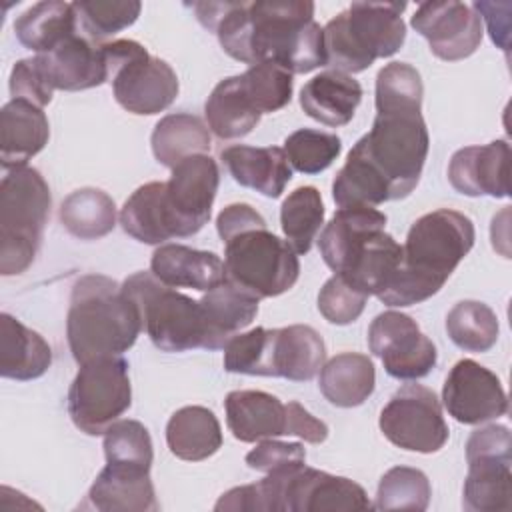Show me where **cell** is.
Instances as JSON below:
<instances>
[{
    "mask_svg": "<svg viewBox=\"0 0 512 512\" xmlns=\"http://www.w3.org/2000/svg\"><path fill=\"white\" fill-rule=\"evenodd\" d=\"M198 22L218 36L222 50L244 64L272 62L290 74L324 66L322 28L314 2H194Z\"/></svg>",
    "mask_w": 512,
    "mask_h": 512,
    "instance_id": "obj_1",
    "label": "cell"
},
{
    "mask_svg": "<svg viewBox=\"0 0 512 512\" xmlns=\"http://www.w3.org/2000/svg\"><path fill=\"white\" fill-rule=\"evenodd\" d=\"M472 220L450 208L420 216L408 230L402 262L392 282L376 298L386 306H412L432 298L472 250Z\"/></svg>",
    "mask_w": 512,
    "mask_h": 512,
    "instance_id": "obj_2",
    "label": "cell"
},
{
    "mask_svg": "<svg viewBox=\"0 0 512 512\" xmlns=\"http://www.w3.org/2000/svg\"><path fill=\"white\" fill-rule=\"evenodd\" d=\"M142 332L140 310L122 284L104 274H86L72 286L66 316L68 346L78 364L120 356Z\"/></svg>",
    "mask_w": 512,
    "mask_h": 512,
    "instance_id": "obj_3",
    "label": "cell"
},
{
    "mask_svg": "<svg viewBox=\"0 0 512 512\" xmlns=\"http://www.w3.org/2000/svg\"><path fill=\"white\" fill-rule=\"evenodd\" d=\"M376 118L352 150L386 182L390 200L406 198L418 184L430 148L422 100H374Z\"/></svg>",
    "mask_w": 512,
    "mask_h": 512,
    "instance_id": "obj_4",
    "label": "cell"
},
{
    "mask_svg": "<svg viewBox=\"0 0 512 512\" xmlns=\"http://www.w3.org/2000/svg\"><path fill=\"white\" fill-rule=\"evenodd\" d=\"M404 2H352L322 28L324 66L358 74L396 54L406 40Z\"/></svg>",
    "mask_w": 512,
    "mask_h": 512,
    "instance_id": "obj_5",
    "label": "cell"
},
{
    "mask_svg": "<svg viewBox=\"0 0 512 512\" xmlns=\"http://www.w3.org/2000/svg\"><path fill=\"white\" fill-rule=\"evenodd\" d=\"M50 188L30 166L6 170L0 184V274H22L34 262L50 216Z\"/></svg>",
    "mask_w": 512,
    "mask_h": 512,
    "instance_id": "obj_6",
    "label": "cell"
},
{
    "mask_svg": "<svg viewBox=\"0 0 512 512\" xmlns=\"http://www.w3.org/2000/svg\"><path fill=\"white\" fill-rule=\"evenodd\" d=\"M224 274L230 284L262 300L288 292L300 276V262L294 248L264 224L224 240Z\"/></svg>",
    "mask_w": 512,
    "mask_h": 512,
    "instance_id": "obj_7",
    "label": "cell"
},
{
    "mask_svg": "<svg viewBox=\"0 0 512 512\" xmlns=\"http://www.w3.org/2000/svg\"><path fill=\"white\" fill-rule=\"evenodd\" d=\"M122 290L140 310L142 330L162 352L204 348L206 330L200 300L160 282L152 272H136Z\"/></svg>",
    "mask_w": 512,
    "mask_h": 512,
    "instance_id": "obj_8",
    "label": "cell"
},
{
    "mask_svg": "<svg viewBox=\"0 0 512 512\" xmlns=\"http://www.w3.org/2000/svg\"><path fill=\"white\" fill-rule=\"evenodd\" d=\"M262 512H322V510H368L372 508L364 488L350 478L324 470L290 464L256 482Z\"/></svg>",
    "mask_w": 512,
    "mask_h": 512,
    "instance_id": "obj_9",
    "label": "cell"
},
{
    "mask_svg": "<svg viewBox=\"0 0 512 512\" xmlns=\"http://www.w3.org/2000/svg\"><path fill=\"white\" fill-rule=\"evenodd\" d=\"M102 52L114 98L124 110L152 116L172 106L180 84L166 60L150 56L136 40L102 42Z\"/></svg>",
    "mask_w": 512,
    "mask_h": 512,
    "instance_id": "obj_10",
    "label": "cell"
},
{
    "mask_svg": "<svg viewBox=\"0 0 512 512\" xmlns=\"http://www.w3.org/2000/svg\"><path fill=\"white\" fill-rule=\"evenodd\" d=\"M132 404L128 362L122 356H100L80 364L68 390V414L88 434H104Z\"/></svg>",
    "mask_w": 512,
    "mask_h": 512,
    "instance_id": "obj_11",
    "label": "cell"
},
{
    "mask_svg": "<svg viewBox=\"0 0 512 512\" xmlns=\"http://www.w3.org/2000/svg\"><path fill=\"white\" fill-rule=\"evenodd\" d=\"M468 474L462 506L468 512L512 510V438L502 424L474 430L466 442Z\"/></svg>",
    "mask_w": 512,
    "mask_h": 512,
    "instance_id": "obj_12",
    "label": "cell"
},
{
    "mask_svg": "<svg viewBox=\"0 0 512 512\" xmlns=\"http://www.w3.org/2000/svg\"><path fill=\"white\" fill-rule=\"evenodd\" d=\"M162 184V210L172 238L194 236L208 224L220 172L210 154H196L174 168Z\"/></svg>",
    "mask_w": 512,
    "mask_h": 512,
    "instance_id": "obj_13",
    "label": "cell"
},
{
    "mask_svg": "<svg viewBox=\"0 0 512 512\" xmlns=\"http://www.w3.org/2000/svg\"><path fill=\"white\" fill-rule=\"evenodd\" d=\"M378 426L394 446L432 454L448 440V424L434 390L422 384H406L398 388L380 412Z\"/></svg>",
    "mask_w": 512,
    "mask_h": 512,
    "instance_id": "obj_14",
    "label": "cell"
},
{
    "mask_svg": "<svg viewBox=\"0 0 512 512\" xmlns=\"http://www.w3.org/2000/svg\"><path fill=\"white\" fill-rule=\"evenodd\" d=\"M368 348L384 364V370L398 380H418L432 372L438 362L434 342L422 334L408 314L380 312L368 328Z\"/></svg>",
    "mask_w": 512,
    "mask_h": 512,
    "instance_id": "obj_15",
    "label": "cell"
},
{
    "mask_svg": "<svg viewBox=\"0 0 512 512\" xmlns=\"http://www.w3.org/2000/svg\"><path fill=\"white\" fill-rule=\"evenodd\" d=\"M440 60L456 62L472 56L484 36L482 20L472 6L456 0L422 2L410 20Z\"/></svg>",
    "mask_w": 512,
    "mask_h": 512,
    "instance_id": "obj_16",
    "label": "cell"
},
{
    "mask_svg": "<svg viewBox=\"0 0 512 512\" xmlns=\"http://www.w3.org/2000/svg\"><path fill=\"white\" fill-rule=\"evenodd\" d=\"M442 402L456 422L470 426L508 412V396L500 378L470 358L458 360L450 368L442 386Z\"/></svg>",
    "mask_w": 512,
    "mask_h": 512,
    "instance_id": "obj_17",
    "label": "cell"
},
{
    "mask_svg": "<svg viewBox=\"0 0 512 512\" xmlns=\"http://www.w3.org/2000/svg\"><path fill=\"white\" fill-rule=\"evenodd\" d=\"M452 188L464 196H510V146L492 140L484 146H466L452 154L448 164Z\"/></svg>",
    "mask_w": 512,
    "mask_h": 512,
    "instance_id": "obj_18",
    "label": "cell"
},
{
    "mask_svg": "<svg viewBox=\"0 0 512 512\" xmlns=\"http://www.w3.org/2000/svg\"><path fill=\"white\" fill-rule=\"evenodd\" d=\"M52 90H88L108 82L102 44L84 34H74L54 50L34 56Z\"/></svg>",
    "mask_w": 512,
    "mask_h": 512,
    "instance_id": "obj_19",
    "label": "cell"
},
{
    "mask_svg": "<svg viewBox=\"0 0 512 512\" xmlns=\"http://www.w3.org/2000/svg\"><path fill=\"white\" fill-rule=\"evenodd\" d=\"M88 506L100 512H156L160 508L150 470L108 464L88 490Z\"/></svg>",
    "mask_w": 512,
    "mask_h": 512,
    "instance_id": "obj_20",
    "label": "cell"
},
{
    "mask_svg": "<svg viewBox=\"0 0 512 512\" xmlns=\"http://www.w3.org/2000/svg\"><path fill=\"white\" fill-rule=\"evenodd\" d=\"M50 138L44 110L28 100L12 98L0 110V160L4 170L26 166Z\"/></svg>",
    "mask_w": 512,
    "mask_h": 512,
    "instance_id": "obj_21",
    "label": "cell"
},
{
    "mask_svg": "<svg viewBox=\"0 0 512 512\" xmlns=\"http://www.w3.org/2000/svg\"><path fill=\"white\" fill-rule=\"evenodd\" d=\"M226 424L240 442H258L288 434V408L262 390H232L226 400Z\"/></svg>",
    "mask_w": 512,
    "mask_h": 512,
    "instance_id": "obj_22",
    "label": "cell"
},
{
    "mask_svg": "<svg viewBox=\"0 0 512 512\" xmlns=\"http://www.w3.org/2000/svg\"><path fill=\"white\" fill-rule=\"evenodd\" d=\"M150 272L170 288L208 292L226 280L218 254L184 244H160L150 258Z\"/></svg>",
    "mask_w": 512,
    "mask_h": 512,
    "instance_id": "obj_23",
    "label": "cell"
},
{
    "mask_svg": "<svg viewBox=\"0 0 512 512\" xmlns=\"http://www.w3.org/2000/svg\"><path fill=\"white\" fill-rule=\"evenodd\" d=\"M220 160L228 174L240 186L252 188L266 198L282 196L292 180V166L278 146H246L234 144L220 152Z\"/></svg>",
    "mask_w": 512,
    "mask_h": 512,
    "instance_id": "obj_24",
    "label": "cell"
},
{
    "mask_svg": "<svg viewBox=\"0 0 512 512\" xmlns=\"http://www.w3.org/2000/svg\"><path fill=\"white\" fill-rule=\"evenodd\" d=\"M386 228V214L370 206L340 208L324 226L318 238L322 260L334 274H340L354 260L362 244Z\"/></svg>",
    "mask_w": 512,
    "mask_h": 512,
    "instance_id": "obj_25",
    "label": "cell"
},
{
    "mask_svg": "<svg viewBox=\"0 0 512 512\" xmlns=\"http://www.w3.org/2000/svg\"><path fill=\"white\" fill-rule=\"evenodd\" d=\"M362 100V86L350 74L328 70L310 78L300 90V108L330 128L346 126Z\"/></svg>",
    "mask_w": 512,
    "mask_h": 512,
    "instance_id": "obj_26",
    "label": "cell"
},
{
    "mask_svg": "<svg viewBox=\"0 0 512 512\" xmlns=\"http://www.w3.org/2000/svg\"><path fill=\"white\" fill-rule=\"evenodd\" d=\"M204 314L206 350H220L232 336L252 324L258 314V298L236 288L228 280L204 292L200 298Z\"/></svg>",
    "mask_w": 512,
    "mask_h": 512,
    "instance_id": "obj_27",
    "label": "cell"
},
{
    "mask_svg": "<svg viewBox=\"0 0 512 512\" xmlns=\"http://www.w3.org/2000/svg\"><path fill=\"white\" fill-rule=\"evenodd\" d=\"M270 362L272 376L308 382L326 362V344L322 336L306 324L272 328Z\"/></svg>",
    "mask_w": 512,
    "mask_h": 512,
    "instance_id": "obj_28",
    "label": "cell"
},
{
    "mask_svg": "<svg viewBox=\"0 0 512 512\" xmlns=\"http://www.w3.org/2000/svg\"><path fill=\"white\" fill-rule=\"evenodd\" d=\"M52 364L50 344L8 312L0 314V374L10 380H36Z\"/></svg>",
    "mask_w": 512,
    "mask_h": 512,
    "instance_id": "obj_29",
    "label": "cell"
},
{
    "mask_svg": "<svg viewBox=\"0 0 512 512\" xmlns=\"http://www.w3.org/2000/svg\"><path fill=\"white\" fill-rule=\"evenodd\" d=\"M376 386V370L366 354L342 352L320 368L318 388L324 398L338 408L364 404Z\"/></svg>",
    "mask_w": 512,
    "mask_h": 512,
    "instance_id": "obj_30",
    "label": "cell"
},
{
    "mask_svg": "<svg viewBox=\"0 0 512 512\" xmlns=\"http://www.w3.org/2000/svg\"><path fill=\"white\" fill-rule=\"evenodd\" d=\"M166 444L180 460H206L222 446L220 422L214 412L204 406H184L176 410L166 424Z\"/></svg>",
    "mask_w": 512,
    "mask_h": 512,
    "instance_id": "obj_31",
    "label": "cell"
},
{
    "mask_svg": "<svg viewBox=\"0 0 512 512\" xmlns=\"http://www.w3.org/2000/svg\"><path fill=\"white\" fill-rule=\"evenodd\" d=\"M14 34L24 48L46 54L78 34L74 4L60 0L38 2L14 20Z\"/></svg>",
    "mask_w": 512,
    "mask_h": 512,
    "instance_id": "obj_32",
    "label": "cell"
},
{
    "mask_svg": "<svg viewBox=\"0 0 512 512\" xmlns=\"http://www.w3.org/2000/svg\"><path fill=\"white\" fill-rule=\"evenodd\" d=\"M204 114L208 128L220 140H232L250 134L262 116L246 96L240 74L228 76L214 86L204 104Z\"/></svg>",
    "mask_w": 512,
    "mask_h": 512,
    "instance_id": "obj_33",
    "label": "cell"
},
{
    "mask_svg": "<svg viewBox=\"0 0 512 512\" xmlns=\"http://www.w3.org/2000/svg\"><path fill=\"white\" fill-rule=\"evenodd\" d=\"M402 262V246L384 230L372 234L340 276L366 296H378Z\"/></svg>",
    "mask_w": 512,
    "mask_h": 512,
    "instance_id": "obj_34",
    "label": "cell"
},
{
    "mask_svg": "<svg viewBox=\"0 0 512 512\" xmlns=\"http://www.w3.org/2000/svg\"><path fill=\"white\" fill-rule=\"evenodd\" d=\"M154 158L168 168H174L178 162L196 156L208 154L212 140L208 126L194 114L176 112L160 118L150 136Z\"/></svg>",
    "mask_w": 512,
    "mask_h": 512,
    "instance_id": "obj_35",
    "label": "cell"
},
{
    "mask_svg": "<svg viewBox=\"0 0 512 512\" xmlns=\"http://www.w3.org/2000/svg\"><path fill=\"white\" fill-rule=\"evenodd\" d=\"M62 226L80 240H98L116 226V204L100 188H78L60 204Z\"/></svg>",
    "mask_w": 512,
    "mask_h": 512,
    "instance_id": "obj_36",
    "label": "cell"
},
{
    "mask_svg": "<svg viewBox=\"0 0 512 512\" xmlns=\"http://www.w3.org/2000/svg\"><path fill=\"white\" fill-rule=\"evenodd\" d=\"M162 184L148 182L136 188L120 210L122 230L142 244H162L170 240L162 210Z\"/></svg>",
    "mask_w": 512,
    "mask_h": 512,
    "instance_id": "obj_37",
    "label": "cell"
},
{
    "mask_svg": "<svg viewBox=\"0 0 512 512\" xmlns=\"http://www.w3.org/2000/svg\"><path fill=\"white\" fill-rule=\"evenodd\" d=\"M324 224V204L318 188L300 186L280 206V226L296 254H308Z\"/></svg>",
    "mask_w": 512,
    "mask_h": 512,
    "instance_id": "obj_38",
    "label": "cell"
},
{
    "mask_svg": "<svg viewBox=\"0 0 512 512\" xmlns=\"http://www.w3.org/2000/svg\"><path fill=\"white\" fill-rule=\"evenodd\" d=\"M450 340L464 352H488L500 334L494 310L478 300H462L446 316Z\"/></svg>",
    "mask_w": 512,
    "mask_h": 512,
    "instance_id": "obj_39",
    "label": "cell"
},
{
    "mask_svg": "<svg viewBox=\"0 0 512 512\" xmlns=\"http://www.w3.org/2000/svg\"><path fill=\"white\" fill-rule=\"evenodd\" d=\"M72 4L78 28L96 44L132 26L142 10L138 0H78Z\"/></svg>",
    "mask_w": 512,
    "mask_h": 512,
    "instance_id": "obj_40",
    "label": "cell"
},
{
    "mask_svg": "<svg viewBox=\"0 0 512 512\" xmlns=\"http://www.w3.org/2000/svg\"><path fill=\"white\" fill-rule=\"evenodd\" d=\"M428 476L410 466L390 468L378 484L376 504L378 510H426L430 504Z\"/></svg>",
    "mask_w": 512,
    "mask_h": 512,
    "instance_id": "obj_41",
    "label": "cell"
},
{
    "mask_svg": "<svg viewBox=\"0 0 512 512\" xmlns=\"http://www.w3.org/2000/svg\"><path fill=\"white\" fill-rule=\"evenodd\" d=\"M242 88L260 114L282 110L292 100L294 74L272 64L260 62L240 74Z\"/></svg>",
    "mask_w": 512,
    "mask_h": 512,
    "instance_id": "obj_42",
    "label": "cell"
},
{
    "mask_svg": "<svg viewBox=\"0 0 512 512\" xmlns=\"http://www.w3.org/2000/svg\"><path fill=\"white\" fill-rule=\"evenodd\" d=\"M290 166L302 174L324 172L342 152V140L332 132L300 128L284 140Z\"/></svg>",
    "mask_w": 512,
    "mask_h": 512,
    "instance_id": "obj_43",
    "label": "cell"
},
{
    "mask_svg": "<svg viewBox=\"0 0 512 512\" xmlns=\"http://www.w3.org/2000/svg\"><path fill=\"white\" fill-rule=\"evenodd\" d=\"M102 448L108 464H124L150 470L154 460L150 432L138 420H116L104 432Z\"/></svg>",
    "mask_w": 512,
    "mask_h": 512,
    "instance_id": "obj_44",
    "label": "cell"
},
{
    "mask_svg": "<svg viewBox=\"0 0 512 512\" xmlns=\"http://www.w3.org/2000/svg\"><path fill=\"white\" fill-rule=\"evenodd\" d=\"M272 330L256 326L238 332L224 346V370L248 376H272Z\"/></svg>",
    "mask_w": 512,
    "mask_h": 512,
    "instance_id": "obj_45",
    "label": "cell"
},
{
    "mask_svg": "<svg viewBox=\"0 0 512 512\" xmlns=\"http://www.w3.org/2000/svg\"><path fill=\"white\" fill-rule=\"evenodd\" d=\"M366 300L368 296L364 292L354 288L340 274H334L318 292V310L330 324L346 326L360 318Z\"/></svg>",
    "mask_w": 512,
    "mask_h": 512,
    "instance_id": "obj_46",
    "label": "cell"
},
{
    "mask_svg": "<svg viewBox=\"0 0 512 512\" xmlns=\"http://www.w3.org/2000/svg\"><path fill=\"white\" fill-rule=\"evenodd\" d=\"M10 94L12 98L28 100L40 108L50 104L54 90L42 74L36 58H22L12 66L10 72Z\"/></svg>",
    "mask_w": 512,
    "mask_h": 512,
    "instance_id": "obj_47",
    "label": "cell"
},
{
    "mask_svg": "<svg viewBox=\"0 0 512 512\" xmlns=\"http://www.w3.org/2000/svg\"><path fill=\"white\" fill-rule=\"evenodd\" d=\"M306 462V450L300 442H280L274 438L258 440L256 448L246 454V464L258 472H272L290 464Z\"/></svg>",
    "mask_w": 512,
    "mask_h": 512,
    "instance_id": "obj_48",
    "label": "cell"
},
{
    "mask_svg": "<svg viewBox=\"0 0 512 512\" xmlns=\"http://www.w3.org/2000/svg\"><path fill=\"white\" fill-rule=\"evenodd\" d=\"M288 408V434L286 436H298L304 442L320 444L328 438V426L314 418L300 402L292 400L286 404Z\"/></svg>",
    "mask_w": 512,
    "mask_h": 512,
    "instance_id": "obj_49",
    "label": "cell"
},
{
    "mask_svg": "<svg viewBox=\"0 0 512 512\" xmlns=\"http://www.w3.org/2000/svg\"><path fill=\"white\" fill-rule=\"evenodd\" d=\"M472 8L480 16V20L482 18L486 20L492 42L506 52L510 44V4L508 2H502V4L474 2Z\"/></svg>",
    "mask_w": 512,
    "mask_h": 512,
    "instance_id": "obj_50",
    "label": "cell"
},
{
    "mask_svg": "<svg viewBox=\"0 0 512 512\" xmlns=\"http://www.w3.org/2000/svg\"><path fill=\"white\" fill-rule=\"evenodd\" d=\"M266 220L250 206V204H228L226 208L220 210L216 218V230L222 242L230 236H234L240 230L252 228V226H264Z\"/></svg>",
    "mask_w": 512,
    "mask_h": 512,
    "instance_id": "obj_51",
    "label": "cell"
}]
</instances>
